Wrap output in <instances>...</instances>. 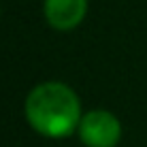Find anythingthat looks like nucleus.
<instances>
[{"label":"nucleus","mask_w":147,"mask_h":147,"mask_svg":"<svg viewBox=\"0 0 147 147\" xmlns=\"http://www.w3.org/2000/svg\"><path fill=\"white\" fill-rule=\"evenodd\" d=\"M24 113L30 128L47 139H66L79 130L81 100L62 81H45L30 90Z\"/></svg>","instance_id":"nucleus-1"},{"label":"nucleus","mask_w":147,"mask_h":147,"mask_svg":"<svg viewBox=\"0 0 147 147\" xmlns=\"http://www.w3.org/2000/svg\"><path fill=\"white\" fill-rule=\"evenodd\" d=\"M77 134L85 147H115L121 139V124L111 111L94 109L83 113Z\"/></svg>","instance_id":"nucleus-2"},{"label":"nucleus","mask_w":147,"mask_h":147,"mask_svg":"<svg viewBox=\"0 0 147 147\" xmlns=\"http://www.w3.org/2000/svg\"><path fill=\"white\" fill-rule=\"evenodd\" d=\"M43 13L53 30L68 32L83 22L88 0H43Z\"/></svg>","instance_id":"nucleus-3"}]
</instances>
